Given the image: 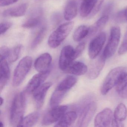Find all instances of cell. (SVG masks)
I'll use <instances>...</instances> for the list:
<instances>
[{
	"label": "cell",
	"instance_id": "cell-1",
	"mask_svg": "<svg viewBox=\"0 0 127 127\" xmlns=\"http://www.w3.org/2000/svg\"><path fill=\"white\" fill-rule=\"evenodd\" d=\"M26 96L23 93L17 94L14 97L11 106L10 122L12 126H18L24 117L26 108Z\"/></svg>",
	"mask_w": 127,
	"mask_h": 127
},
{
	"label": "cell",
	"instance_id": "cell-2",
	"mask_svg": "<svg viewBox=\"0 0 127 127\" xmlns=\"http://www.w3.org/2000/svg\"><path fill=\"white\" fill-rule=\"evenodd\" d=\"M74 25L73 22H68L59 26L49 37V46L53 49L59 46L69 35Z\"/></svg>",
	"mask_w": 127,
	"mask_h": 127
},
{
	"label": "cell",
	"instance_id": "cell-3",
	"mask_svg": "<svg viewBox=\"0 0 127 127\" xmlns=\"http://www.w3.org/2000/svg\"><path fill=\"white\" fill-rule=\"evenodd\" d=\"M32 58L29 56L23 58L16 67L13 78V85L16 87L21 84L31 69Z\"/></svg>",
	"mask_w": 127,
	"mask_h": 127
},
{
	"label": "cell",
	"instance_id": "cell-4",
	"mask_svg": "<svg viewBox=\"0 0 127 127\" xmlns=\"http://www.w3.org/2000/svg\"><path fill=\"white\" fill-rule=\"evenodd\" d=\"M120 34L119 27L114 26L111 28L108 42L102 54L105 59L114 55L119 43Z\"/></svg>",
	"mask_w": 127,
	"mask_h": 127
},
{
	"label": "cell",
	"instance_id": "cell-5",
	"mask_svg": "<svg viewBox=\"0 0 127 127\" xmlns=\"http://www.w3.org/2000/svg\"><path fill=\"white\" fill-rule=\"evenodd\" d=\"M126 70L124 67H118L111 70L106 76L102 85L101 92L103 95L107 94L115 86L121 73Z\"/></svg>",
	"mask_w": 127,
	"mask_h": 127
},
{
	"label": "cell",
	"instance_id": "cell-6",
	"mask_svg": "<svg viewBox=\"0 0 127 127\" xmlns=\"http://www.w3.org/2000/svg\"><path fill=\"white\" fill-rule=\"evenodd\" d=\"M97 109V104L94 101L88 103L82 110L78 120L79 127H87L92 120Z\"/></svg>",
	"mask_w": 127,
	"mask_h": 127
},
{
	"label": "cell",
	"instance_id": "cell-7",
	"mask_svg": "<svg viewBox=\"0 0 127 127\" xmlns=\"http://www.w3.org/2000/svg\"><path fill=\"white\" fill-rule=\"evenodd\" d=\"M66 105H58L52 107L44 117L42 120V125L48 126L59 121L67 110Z\"/></svg>",
	"mask_w": 127,
	"mask_h": 127
},
{
	"label": "cell",
	"instance_id": "cell-8",
	"mask_svg": "<svg viewBox=\"0 0 127 127\" xmlns=\"http://www.w3.org/2000/svg\"><path fill=\"white\" fill-rule=\"evenodd\" d=\"M106 35L104 32H101L91 40L88 48V55L91 59L95 58L102 49L105 43Z\"/></svg>",
	"mask_w": 127,
	"mask_h": 127
},
{
	"label": "cell",
	"instance_id": "cell-9",
	"mask_svg": "<svg viewBox=\"0 0 127 127\" xmlns=\"http://www.w3.org/2000/svg\"><path fill=\"white\" fill-rule=\"evenodd\" d=\"M76 59L75 49L70 45L65 46L62 50L59 59V67L64 71L71 63Z\"/></svg>",
	"mask_w": 127,
	"mask_h": 127
},
{
	"label": "cell",
	"instance_id": "cell-10",
	"mask_svg": "<svg viewBox=\"0 0 127 127\" xmlns=\"http://www.w3.org/2000/svg\"><path fill=\"white\" fill-rule=\"evenodd\" d=\"M50 73L49 70L46 72H39L35 74L30 79L27 85L25 92L28 94L34 93L43 84Z\"/></svg>",
	"mask_w": 127,
	"mask_h": 127
},
{
	"label": "cell",
	"instance_id": "cell-11",
	"mask_svg": "<svg viewBox=\"0 0 127 127\" xmlns=\"http://www.w3.org/2000/svg\"><path fill=\"white\" fill-rule=\"evenodd\" d=\"M88 69V77L91 79L96 78L100 74L105 64L106 59L102 55L93 59Z\"/></svg>",
	"mask_w": 127,
	"mask_h": 127
},
{
	"label": "cell",
	"instance_id": "cell-12",
	"mask_svg": "<svg viewBox=\"0 0 127 127\" xmlns=\"http://www.w3.org/2000/svg\"><path fill=\"white\" fill-rule=\"evenodd\" d=\"M52 85L51 82L44 83L34 92L33 98L37 109H40L43 106L47 91Z\"/></svg>",
	"mask_w": 127,
	"mask_h": 127
},
{
	"label": "cell",
	"instance_id": "cell-13",
	"mask_svg": "<svg viewBox=\"0 0 127 127\" xmlns=\"http://www.w3.org/2000/svg\"><path fill=\"white\" fill-rule=\"evenodd\" d=\"M112 111L110 108H107L97 114L94 120L95 127H109L112 121Z\"/></svg>",
	"mask_w": 127,
	"mask_h": 127
},
{
	"label": "cell",
	"instance_id": "cell-14",
	"mask_svg": "<svg viewBox=\"0 0 127 127\" xmlns=\"http://www.w3.org/2000/svg\"><path fill=\"white\" fill-rule=\"evenodd\" d=\"M52 57L50 54L44 53L41 55L34 62L35 68L39 72H43L49 69L52 62Z\"/></svg>",
	"mask_w": 127,
	"mask_h": 127
},
{
	"label": "cell",
	"instance_id": "cell-15",
	"mask_svg": "<svg viewBox=\"0 0 127 127\" xmlns=\"http://www.w3.org/2000/svg\"><path fill=\"white\" fill-rule=\"evenodd\" d=\"M87 66L84 63L80 62H73L67 67L64 72L74 75L80 76L87 72Z\"/></svg>",
	"mask_w": 127,
	"mask_h": 127
},
{
	"label": "cell",
	"instance_id": "cell-16",
	"mask_svg": "<svg viewBox=\"0 0 127 127\" xmlns=\"http://www.w3.org/2000/svg\"><path fill=\"white\" fill-rule=\"evenodd\" d=\"M0 90L2 92L8 81L10 76V71L6 59H0Z\"/></svg>",
	"mask_w": 127,
	"mask_h": 127
},
{
	"label": "cell",
	"instance_id": "cell-17",
	"mask_svg": "<svg viewBox=\"0 0 127 127\" xmlns=\"http://www.w3.org/2000/svg\"><path fill=\"white\" fill-rule=\"evenodd\" d=\"M115 87L116 91L120 96L127 98V72L126 71L121 73Z\"/></svg>",
	"mask_w": 127,
	"mask_h": 127
},
{
	"label": "cell",
	"instance_id": "cell-18",
	"mask_svg": "<svg viewBox=\"0 0 127 127\" xmlns=\"http://www.w3.org/2000/svg\"><path fill=\"white\" fill-rule=\"evenodd\" d=\"M27 8V4L23 3L5 10L3 13V16L4 17H22L26 14Z\"/></svg>",
	"mask_w": 127,
	"mask_h": 127
},
{
	"label": "cell",
	"instance_id": "cell-19",
	"mask_svg": "<svg viewBox=\"0 0 127 127\" xmlns=\"http://www.w3.org/2000/svg\"><path fill=\"white\" fill-rule=\"evenodd\" d=\"M78 5L75 0H70L66 4L64 11V17L66 20L70 21L76 17Z\"/></svg>",
	"mask_w": 127,
	"mask_h": 127
},
{
	"label": "cell",
	"instance_id": "cell-20",
	"mask_svg": "<svg viewBox=\"0 0 127 127\" xmlns=\"http://www.w3.org/2000/svg\"><path fill=\"white\" fill-rule=\"evenodd\" d=\"M77 118V114L75 111L65 113L56 124L55 127H67L72 125Z\"/></svg>",
	"mask_w": 127,
	"mask_h": 127
},
{
	"label": "cell",
	"instance_id": "cell-21",
	"mask_svg": "<svg viewBox=\"0 0 127 127\" xmlns=\"http://www.w3.org/2000/svg\"><path fill=\"white\" fill-rule=\"evenodd\" d=\"M108 20V16L102 15L94 24L89 27L88 36H92L99 32L105 26Z\"/></svg>",
	"mask_w": 127,
	"mask_h": 127
},
{
	"label": "cell",
	"instance_id": "cell-22",
	"mask_svg": "<svg viewBox=\"0 0 127 127\" xmlns=\"http://www.w3.org/2000/svg\"><path fill=\"white\" fill-rule=\"evenodd\" d=\"M40 114L37 112H33L23 118L18 126L20 127H32L38 121Z\"/></svg>",
	"mask_w": 127,
	"mask_h": 127
},
{
	"label": "cell",
	"instance_id": "cell-23",
	"mask_svg": "<svg viewBox=\"0 0 127 127\" xmlns=\"http://www.w3.org/2000/svg\"><path fill=\"white\" fill-rule=\"evenodd\" d=\"M77 81L76 77L73 76H68L59 84L56 89L67 92L75 85Z\"/></svg>",
	"mask_w": 127,
	"mask_h": 127
},
{
	"label": "cell",
	"instance_id": "cell-24",
	"mask_svg": "<svg viewBox=\"0 0 127 127\" xmlns=\"http://www.w3.org/2000/svg\"><path fill=\"white\" fill-rule=\"evenodd\" d=\"M96 0H82L80 8V15L86 17L90 15L94 7Z\"/></svg>",
	"mask_w": 127,
	"mask_h": 127
},
{
	"label": "cell",
	"instance_id": "cell-25",
	"mask_svg": "<svg viewBox=\"0 0 127 127\" xmlns=\"http://www.w3.org/2000/svg\"><path fill=\"white\" fill-rule=\"evenodd\" d=\"M89 27L85 25L80 26L75 30L73 35V40L76 42H79L88 36Z\"/></svg>",
	"mask_w": 127,
	"mask_h": 127
},
{
	"label": "cell",
	"instance_id": "cell-26",
	"mask_svg": "<svg viewBox=\"0 0 127 127\" xmlns=\"http://www.w3.org/2000/svg\"><path fill=\"white\" fill-rule=\"evenodd\" d=\"M67 92L56 89L50 98V105L51 107L58 106L63 100Z\"/></svg>",
	"mask_w": 127,
	"mask_h": 127
},
{
	"label": "cell",
	"instance_id": "cell-27",
	"mask_svg": "<svg viewBox=\"0 0 127 127\" xmlns=\"http://www.w3.org/2000/svg\"><path fill=\"white\" fill-rule=\"evenodd\" d=\"M114 119L119 122H122L126 119L127 110L125 105L123 103L119 104L115 109Z\"/></svg>",
	"mask_w": 127,
	"mask_h": 127
},
{
	"label": "cell",
	"instance_id": "cell-28",
	"mask_svg": "<svg viewBox=\"0 0 127 127\" xmlns=\"http://www.w3.org/2000/svg\"><path fill=\"white\" fill-rule=\"evenodd\" d=\"M41 14L35 16H32L28 18L23 24L22 27L26 29H31L37 26L40 23L41 21Z\"/></svg>",
	"mask_w": 127,
	"mask_h": 127
},
{
	"label": "cell",
	"instance_id": "cell-29",
	"mask_svg": "<svg viewBox=\"0 0 127 127\" xmlns=\"http://www.w3.org/2000/svg\"><path fill=\"white\" fill-rule=\"evenodd\" d=\"M23 48L22 45L19 44L14 47L12 49H10L7 58L9 62L12 63L17 61L20 56Z\"/></svg>",
	"mask_w": 127,
	"mask_h": 127
},
{
	"label": "cell",
	"instance_id": "cell-30",
	"mask_svg": "<svg viewBox=\"0 0 127 127\" xmlns=\"http://www.w3.org/2000/svg\"><path fill=\"white\" fill-rule=\"evenodd\" d=\"M46 32L47 28L46 27H44L41 29L32 42L31 44L32 49H35L41 43L45 37Z\"/></svg>",
	"mask_w": 127,
	"mask_h": 127
},
{
	"label": "cell",
	"instance_id": "cell-31",
	"mask_svg": "<svg viewBox=\"0 0 127 127\" xmlns=\"http://www.w3.org/2000/svg\"><path fill=\"white\" fill-rule=\"evenodd\" d=\"M127 52V30L125 33L123 40L118 50L119 55H122Z\"/></svg>",
	"mask_w": 127,
	"mask_h": 127
},
{
	"label": "cell",
	"instance_id": "cell-32",
	"mask_svg": "<svg viewBox=\"0 0 127 127\" xmlns=\"http://www.w3.org/2000/svg\"><path fill=\"white\" fill-rule=\"evenodd\" d=\"M114 20L116 22L118 23H124L126 21L125 14V9L120 11L116 14L114 16Z\"/></svg>",
	"mask_w": 127,
	"mask_h": 127
},
{
	"label": "cell",
	"instance_id": "cell-33",
	"mask_svg": "<svg viewBox=\"0 0 127 127\" xmlns=\"http://www.w3.org/2000/svg\"><path fill=\"white\" fill-rule=\"evenodd\" d=\"M104 1V0H96L93 11L90 15V17L94 16L98 13Z\"/></svg>",
	"mask_w": 127,
	"mask_h": 127
},
{
	"label": "cell",
	"instance_id": "cell-34",
	"mask_svg": "<svg viewBox=\"0 0 127 127\" xmlns=\"http://www.w3.org/2000/svg\"><path fill=\"white\" fill-rule=\"evenodd\" d=\"M10 49L6 46H3L0 48V59H6L8 56Z\"/></svg>",
	"mask_w": 127,
	"mask_h": 127
},
{
	"label": "cell",
	"instance_id": "cell-35",
	"mask_svg": "<svg viewBox=\"0 0 127 127\" xmlns=\"http://www.w3.org/2000/svg\"><path fill=\"white\" fill-rule=\"evenodd\" d=\"M12 26V23L9 22H4L1 23L0 24V35L3 34L9 29Z\"/></svg>",
	"mask_w": 127,
	"mask_h": 127
},
{
	"label": "cell",
	"instance_id": "cell-36",
	"mask_svg": "<svg viewBox=\"0 0 127 127\" xmlns=\"http://www.w3.org/2000/svg\"><path fill=\"white\" fill-rule=\"evenodd\" d=\"M85 43L84 42H82L79 43L75 49V55L76 59L82 54L85 48Z\"/></svg>",
	"mask_w": 127,
	"mask_h": 127
},
{
	"label": "cell",
	"instance_id": "cell-37",
	"mask_svg": "<svg viewBox=\"0 0 127 127\" xmlns=\"http://www.w3.org/2000/svg\"><path fill=\"white\" fill-rule=\"evenodd\" d=\"M19 0H0V6H7L17 2Z\"/></svg>",
	"mask_w": 127,
	"mask_h": 127
},
{
	"label": "cell",
	"instance_id": "cell-38",
	"mask_svg": "<svg viewBox=\"0 0 127 127\" xmlns=\"http://www.w3.org/2000/svg\"><path fill=\"white\" fill-rule=\"evenodd\" d=\"M114 5L113 3H110L106 6L103 12V15L108 16L113 8Z\"/></svg>",
	"mask_w": 127,
	"mask_h": 127
},
{
	"label": "cell",
	"instance_id": "cell-39",
	"mask_svg": "<svg viewBox=\"0 0 127 127\" xmlns=\"http://www.w3.org/2000/svg\"><path fill=\"white\" fill-rule=\"evenodd\" d=\"M111 124V126L113 127H123L124 126V125H123L122 122L117 121L114 119L112 120Z\"/></svg>",
	"mask_w": 127,
	"mask_h": 127
},
{
	"label": "cell",
	"instance_id": "cell-40",
	"mask_svg": "<svg viewBox=\"0 0 127 127\" xmlns=\"http://www.w3.org/2000/svg\"><path fill=\"white\" fill-rule=\"evenodd\" d=\"M4 99L2 97H0V106H2L4 103Z\"/></svg>",
	"mask_w": 127,
	"mask_h": 127
},
{
	"label": "cell",
	"instance_id": "cell-41",
	"mask_svg": "<svg viewBox=\"0 0 127 127\" xmlns=\"http://www.w3.org/2000/svg\"><path fill=\"white\" fill-rule=\"evenodd\" d=\"M125 14L126 19L127 21V8L125 9Z\"/></svg>",
	"mask_w": 127,
	"mask_h": 127
},
{
	"label": "cell",
	"instance_id": "cell-42",
	"mask_svg": "<svg viewBox=\"0 0 127 127\" xmlns=\"http://www.w3.org/2000/svg\"><path fill=\"white\" fill-rule=\"evenodd\" d=\"M4 124H3V123L2 121H0V127H4Z\"/></svg>",
	"mask_w": 127,
	"mask_h": 127
}]
</instances>
